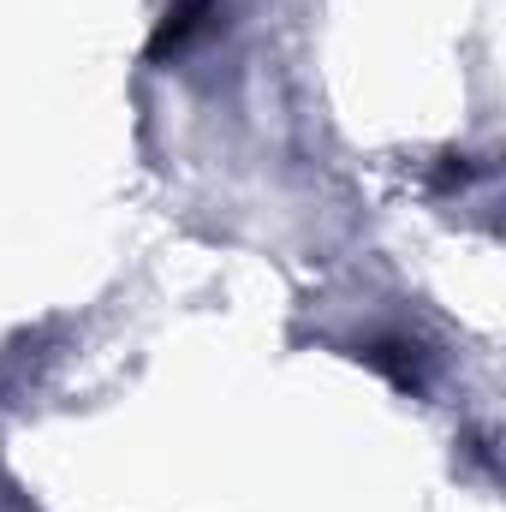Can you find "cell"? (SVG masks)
Segmentation results:
<instances>
[{
  "mask_svg": "<svg viewBox=\"0 0 506 512\" xmlns=\"http://www.w3.org/2000/svg\"><path fill=\"white\" fill-rule=\"evenodd\" d=\"M209 12V0H179V6H167V18H161V30H155V42H149V54H167V48H179L191 30H197V18Z\"/></svg>",
  "mask_w": 506,
  "mask_h": 512,
  "instance_id": "obj_1",
  "label": "cell"
}]
</instances>
